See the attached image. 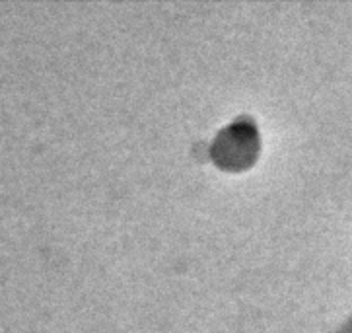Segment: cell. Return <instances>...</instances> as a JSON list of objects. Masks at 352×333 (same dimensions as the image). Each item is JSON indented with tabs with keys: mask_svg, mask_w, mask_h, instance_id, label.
Returning a JSON list of instances; mask_svg holds the SVG:
<instances>
[{
	"mask_svg": "<svg viewBox=\"0 0 352 333\" xmlns=\"http://www.w3.org/2000/svg\"><path fill=\"white\" fill-rule=\"evenodd\" d=\"M255 149H257V137L253 127L236 123L224 129L220 137L216 138L212 156L220 166L234 170L250 164Z\"/></svg>",
	"mask_w": 352,
	"mask_h": 333,
	"instance_id": "1",
	"label": "cell"
}]
</instances>
